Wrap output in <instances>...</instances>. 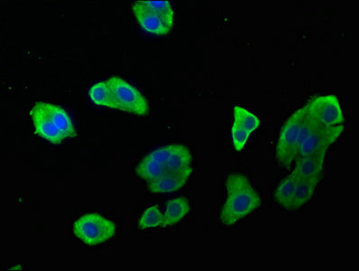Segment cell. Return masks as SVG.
I'll use <instances>...</instances> for the list:
<instances>
[{
    "label": "cell",
    "instance_id": "obj_1",
    "mask_svg": "<svg viewBox=\"0 0 359 271\" xmlns=\"http://www.w3.org/2000/svg\"><path fill=\"white\" fill-rule=\"evenodd\" d=\"M193 156L180 144L161 147L148 154L135 172L153 193H172L187 185L193 168Z\"/></svg>",
    "mask_w": 359,
    "mask_h": 271
},
{
    "label": "cell",
    "instance_id": "obj_2",
    "mask_svg": "<svg viewBox=\"0 0 359 271\" xmlns=\"http://www.w3.org/2000/svg\"><path fill=\"white\" fill-rule=\"evenodd\" d=\"M226 200L220 212V223L236 225L261 206V197L247 176L232 173L226 180Z\"/></svg>",
    "mask_w": 359,
    "mask_h": 271
},
{
    "label": "cell",
    "instance_id": "obj_3",
    "mask_svg": "<svg viewBox=\"0 0 359 271\" xmlns=\"http://www.w3.org/2000/svg\"><path fill=\"white\" fill-rule=\"evenodd\" d=\"M37 134L53 144H60L76 135L70 116L62 107L48 103H37L31 110Z\"/></svg>",
    "mask_w": 359,
    "mask_h": 271
},
{
    "label": "cell",
    "instance_id": "obj_4",
    "mask_svg": "<svg viewBox=\"0 0 359 271\" xmlns=\"http://www.w3.org/2000/svg\"><path fill=\"white\" fill-rule=\"evenodd\" d=\"M306 105L296 110L285 123L276 145V159L283 168H289L297 159L299 147L313 128Z\"/></svg>",
    "mask_w": 359,
    "mask_h": 271
},
{
    "label": "cell",
    "instance_id": "obj_5",
    "mask_svg": "<svg viewBox=\"0 0 359 271\" xmlns=\"http://www.w3.org/2000/svg\"><path fill=\"white\" fill-rule=\"evenodd\" d=\"M133 12L140 26L149 33L165 36L175 24V11L166 0H140L134 3Z\"/></svg>",
    "mask_w": 359,
    "mask_h": 271
},
{
    "label": "cell",
    "instance_id": "obj_6",
    "mask_svg": "<svg viewBox=\"0 0 359 271\" xmlns=\"http://www.w3.org/2000/svg\"><path fill=\"white\" fill-rule=\"evenodd\" d=\"M74 234L81 242L94 246L103 244L115 234L114 223L97 213H87L74 225Z\"/></svg>",
    "mask_w": 359,
    "mask_h": 271
},
{
    "label": "cell",
    "instance_id": "obj_7",
    "mask_svg": "<svg viewBox=\"0 0 359 271\" xmlns=\"http://www.w3.org/2000/svg\"><path fill=\"white\" fill-rule=\"evenodd\" d=\"M307 114L314 126L319 128H332L343 125L344 112L338 97L324 95L314 98L306 104Z\"/></svg>",
    "mask_w": 359,
    "mask_h": 271
},
{
    "label": "cell",
    "instance_id": "obj_8",
    "mask_svg": "<svg viewBox=\"0 0 359 271\" xmlns=\"http://www.w3.org/2000/svg\"><path fill=\"white\" fill-rule=\"evenodd\" d=\"M108 81L114 93L116 109L140 116L147 115V100L137 88L116 77L109 78Z\"/></svg>",
    "mask_w": 359,
    "mask_h": 271
},
{
    "label": "cell",
    "instance_id": "obj_9",
    "mask_svg": "<svg viewBox=\"0 0 359 271\" xmlns=\"http://www.w3.org/2000/svg\"><path fill=\"white\" fill-rule=\"evenodd\" d=\"M344 129V125L332 128H319L313 125L302 140L297 157L311 156L321 150H329L339 140Z\"/></svg>",
    "mask_w": 359,
    "mask_h": 271
},
{
    "label": "cell",
    "instance_id": "obj_10",
    "mask_svg": "<svg viewBox=\"0 0 359 271\" xmlns=\"http://www.w3.org/2000/svg\"><path fill=\"white\" fill-rule=\"evenodd\" d=\"M260 126V119L243 107L234 108V121L231 128L233 146L235 150L242 151L250 136Z\"/></svg>",
    "mask_w": 359,
    "mask_h": 271
},
{
    "label": "cell",
    "instance_id": "obj_11",
    "mask_svg": "<svg viewBox=\"0 0 359 271\" xmlns=\"http://www.w3.org/2000/svg\"><path fill=\"white\" fill-rule=\"evenodd\" d=\"M327 151L321 150L311 156L297 157L295 159L296 166L292 174L301 180L319 184L323 175Z\"/></svg>",
    "mask_w": 359,
    "mask_h": 271
},
{
    "label": "cell",
    "instance_id": "obj_12",
    "mask_svg": "<svg viewBox=\"0 0 359 271\" xmlns=\"http://www.w3.org/2000/svg\"><path fill=\"white\" fill-rule=\"evenodd\" d=\"M190 204L185 198H175L166 204L165 216L162 226L177 225L190 212Z\"/></svg>",
    "mask_w": 359,
    "mask_h": 271
},
{
    "label": "cell",
    "instance_id": "obj_13",
    "mask_svg": "<svg viewBox=\"0 0 359 271\" xmlns=\"http://www.w3.org/2000/svg\"><path fill=\"white\" fill-rule=\"evenodd\" d=\"M89 95L90 100L97 105L116 109L114 93L108 81L94 84L90 88Z\"/></svg>",
    "mask_w": 359,
    "mask_h": 271
},
{
    "label": "cell",
    "instance_id": "obj_14",
    "mask_svg": "<svg viewBox=\"0 0 359 271\" xmlns=\"http://www.w3.org/2000/svg\"><path fill=\"white\" fill-rule=\"evenodd\" d=\"M297 183L298 178L291 173L287 178H285L280 183L278 187L276 189V200L277 203L281 204L286 210H290V207H291Z\"/></svg>",
    "mask_w": 359,
    "mask_h": 271
},
{
    "label": "cell",
    "instance_id": "obj_15",
    "mask_svg": "<svg viewBox=\"0 0 359 271\" xmlns=\"http://www.w3.org/2000/svg\"><path fill=\"white\" fill-rule=\"evenodd\" d=\"M317 185L313 182L298 179L294 200H292L290 211L301 209L304 204H306L313 198Z\"/></svg>",
    "mask_w": 359,
    "mask_h": 271
},
{
    "label": "cell",
    "instance_id": "obj_16",
    "mask_svg": "<svg viewBox=\"0 0 359 271\" xmlns=\"http://www.w3.org/2000/svg\"><path fill=\"white\" fill-rule=\"evenodd\" d=\"M163 216L157 206L148 207L144 213L142 214L140 220V229L154 228L163 225Z\"/></svg>",
    "mask_w": 359,
    "mask_h": 271
}]
</instances>
